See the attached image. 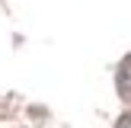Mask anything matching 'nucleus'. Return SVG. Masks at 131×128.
<instances>
[{"mask_svg": "<svg viewBox=\"0 0 131 128\" xmlns=\"http://www.w3.org/2000/svg\"><path fill=\"white\" fill-rule=\"evenodd\" d=\"M118 93H122V99H128L131 102V58H125L122 61V67H118Z\"/></svg>", "mask_w": 131, "mask_h": 128, "instance_id": "obj_1", "label": "nucleus"}, {"mask_svg": "<svg viewBox=\"0 0 131 128\" xmlns=\"http://www.w3.org/2000/svg\"><path fill=\"white\" fill-rule=\"evenodd\" d=\"M115 128H131V112H125V115H122V119L115 122Z\"/></svg>", "mask_w": 131, "mask_h": 128, "instance_id": "obj_2", "label": "nucleus"}]
</instances>
